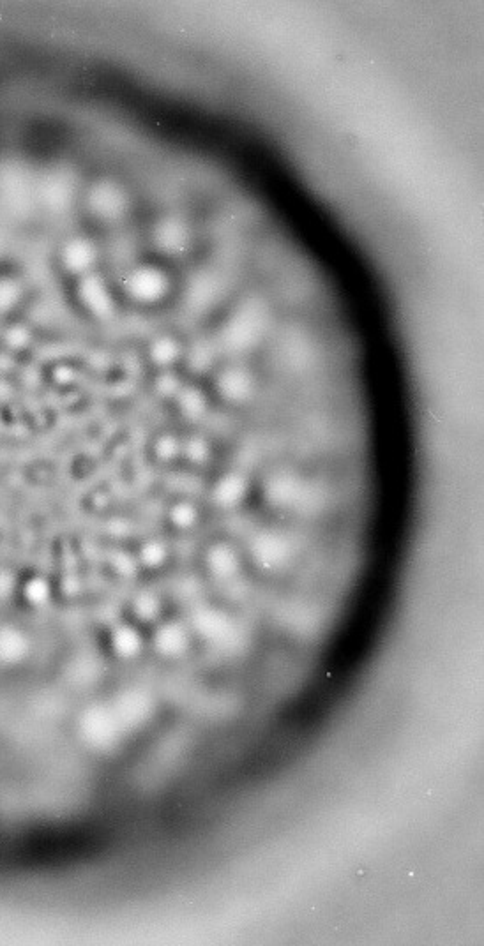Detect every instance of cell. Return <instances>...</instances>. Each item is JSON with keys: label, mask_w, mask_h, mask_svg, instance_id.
Listing matches in <instances>:
<instances>
[{"label": "cell", "mask_w": 484, "mask_h": 946, "mask_svg": "<svg viewBox=\"0 0 484 946\" xmlns=\"http://www.w3.org/2000/svg\"><path fill=\"white\" fill-rule=\"evenodd\" d=\"M262 495L265 504L276 511L297 512L301 516L318 514L326 505L322 488L292 470L271 473L262 486Z\"/></svg>", "instance_id": "cell-1"}, {"label": "cell", "mask_w": 484, "mask_h": 946, "mask_svg": "<svg viewBox=\"0 0 484 946\" xmlns=\"http://www.w3.org/2000/svg\"><path fill=\"white\" fill-rule=\"evenodd\" d=\"M269 327V309L264 302H242L220 332L221 348L230 355L248 353L262 341Z\"/></svg>", "instance_id": "cell-2"}, {"label": "cell", "mask_w": 484, "mask_h": 946, "mask_svg": "<svg viewBox=\"0 0 484 946\" xmlns=\"http://www.w3.org/2000/svg\"><path fill=\"white\" fill-rule=\"evenodd\" d=\"M78 207L99 225L115 226L128 218L131 200L121 182L101 177L82 186Z\"/></svg>", "instance_id": "cell-3"}, {"label": "cell", "mask_w": 484, "mask_h": 946, "mask_svg": "<svg viewBox=\"0 0 484 946\" xmlns=\"http://www.w3.org/2000/svg\"><path fill=\"white\" fill-rule=\"evenodd\" d=\"M121 290L138 308H158L172 293V278L158 263H135L122 274Z\"/></svg>", "instance_id": "cell-4"}, {"label": "cell", "mask_w": 484, "mask_h": 946, "mask_svg": "<svg viewBox=\"0 0 484 946\" xmlns=\"http://www.w3.org/2000/svg\"><path fill=\"white\" fill-rule=\"evenodd\" d=\"M101 248L89 233L69 232L53 249V267L66 285L99 271Z\"/></svg>", "instance_id": "cell-5"}, {"label": "cell", "mask_w": 484, "mask_h": 946, "mask_svg": "<svg viewBox=\"0 0 484 946\" xmlns=\"http://www.w3.org/2000/svg\"><path fill=\"white\" fill-rule=\"evenodd\" d=\"M84 182L64 166H53L34 179V203L52 214L68 212L78 207Z\"/></svg>", "instance_id": "cell-6"}, {"label": "cell", "mask_w": 484, "mask_h": 946, "mask_svg": "<svg viewBox=\"0 0 484 946\" xmlns=\"http://www.w3.org/2000/svg\"><path fill=\"white\" fill-rule=\"evenodd\" d=\"M69 301L85 318L94 322H112L117 315L114 288L101 272H92L85 278L69 283Z\"/></svg>", "instance_id": "cell-7"}, {"label": "cell", "mask_w": 484, "mask_h": 946, "mask_svg": "<svg viewBox=\"0 0 484 946\" xmlns=\"http://www.w3.org/2000/svg\"><path fill=\"white\" fill-rule=\"evenodd\" d=\"M31 283L22 271L9 265H0V322H16L29 306Z\"/></svg>", "instance_id": "cell-8"}, {"label": "cell", "mask_w": 484, "mask_h": 946, "mask_svg": "<svg viewBox=\"0 0 484 946\" xmlns=\"http://www.w3.org/2000/svg\"><path fill=\"white\" fill-rule=\"evenodd\" d=\"M191 237L188 221L175 214L158 219L152 228V246L159 255L167 258L186 255L191 248Z\"/></svg>", "instance_id": "cell-9"}, {"label": "cell", "mask_w": 484, "mask_h": 946, "mask_svg": "<svg viewBox=\"0 0 484 946\" xmlns=\"http://www.w3.org/2000/svg\"><path fill=\"white\" fill-rule=\"evenodd\" d=\"M251 556L265 571H278L292 560L294 546L287 535L276 530L258 532L250 546Z\"/></svg>", "instance_id": "cell-10"}, {"label": "cell", "mask_w": 484, "mask_h": 946, "mask_svg": "<svg viewBox=\"0 0 484 946\" xmlns=\"http://www.w3.org/2000/svg\"><path fill=\"white\" fill-rule=\"evenodd\" d=\"M195 629L198 634L218 646H234L241 639V629L234 620L225 613L205 609L195 618Z\"/></svg>", "instance_id": "cell-11"}, {"label": "cell", "mask_w": 484, "mask_h": 946, "mask_svg": "<svg viewBox=\"0 0 484 946\" xmlns=\"http://www.w3.org/2000/svg\"><path fill=\"white\" fill-rule=\"evenodd\" d=\"M216 392L230 405H244L255 396V378L248 369L230 366L216 378Z\"/></svg>", "instance_id": "cell-12"}, {"label": "cell", "mask_w": 484, "mask_h": 946, "mask_svg": "<svg viewBox=\"0 0 484 946\" xmlns=\"http://www.w3.org/2000/svg\"><path fill=\"white\" fill-rule=\"evenodd\" d=\"M31 632L13 622L0 624V664L15 666L27 661L32 654Z\"/></svg>", "instance_id": "cell-13"}, {"label": "cell", "mask_w": 484, "mask_h": 946, "mask_svg": "<svg viewBox=\"0 0 484 946\" xmlns=\"http://www.w3.org/2000/svg\"><path fill=\"white\" fill-rule=\"evenodd\" d=\"M250 493V482L241 473H225L211 489L212 504L220 509H235Z\"/></svg>", "instance_id": "cell-14"}, {"label": "cell", "mask_w": 484, "mask_h": 946, "mask_svg": "<svg viewBox=\"0 0 484 946\" xmlns=\"http://www.w3.org/2000/svg\"><path fill=\"white\" fill-rule=\"evenodd\" d=\"M184 355H186V348L172 334H159L147 346L149 361L161 373L172 371L175 364L184 361Z\"/></svg>", "instance_id": "cell-15"}, {"label": "cell", "mask_w": 484, "mask_h": 946, "mask_svg": "<svg viewBox=\"0 0 484 946\" xmlns=\"http://www.w3.org/2000/svg\"><path fill=\"white\" fill-rule=\"evenodd\" d=\"M152 646L161 657L177 659L188 650L190 636L181 624L167 622V624L159 625L156 632H154Z\"/></svg>", "instance_id": "cell-16"}, {"label": "cell", "mask_w": 484, "mask_h": 946, "mask_svg": "<svg viewBox=\"0 0 484 946\" xmlns=\"http://www.w3.org/2000/svg\"><path fill=\"white\" fill-rule=\"evenodd\" d=\"M110 646L121 659H137L144 650V636L135 625H117L110 634Z\"/></svg>", "instance_id": "cell-17"}, {"label": "cell", "mask_w": 484, "mask_h": 946, "mask_svg": "<svg viewBox=\"0 0 484 946\" xmlns=\"http://www.w3.org/2000/svg\"><path fill=\"white\" fill-rule=\"evenodd\" d=\"M205 562L214 578H232L239 571V556L235 553V549L225 542L211 546L205 556Z\"/></svg>", "instance_id": "cell-18"}, {"label": "cell", "mask_w": 484, "mask_h": 946, "mask_svg": "<svg viewBox=\"0 0 484 946\" xmlns=\"http://www.w3.org/2000/svg\"><path fill=\"white\" fill-rule=\"evenodd\" d=\"M175 401H177V408H179L182 417L191 422L204 419L207 406H209L204 392L197 389V387H184V385H182L179 394L175 396Z\"/></svg>", "instance_id": "cell-19"}, {"label": "cell", "mask_w": 484, "mask_h": 946, "mask_svg": "<svg viewBox=\"0 0 484 946\" xmlns=\"http://www.w3.org/2000/svg\"><path fill=\"white\" fill-rule=\"evenodd\" d=\"M167 519L177 532H191L200 521V511L190 500H175L168 505Z\"/></svg>", "instance_id": "cell-20"}, {"label": "cell", "mask_w": 484, "mask_h": 946, "mask_svg": "<svg viewBox=\"0 0 484 946\" xmlns=\"http://www.w3.org/2000/svg\"><path fill=\"white\" fill-rule=\"evenodd\" d=\"M52 592L50 581L38 574L25 579L20 585L23 602L31 608H43L48 602H52Z\"/></svg>", "instance_id": "cell-21"}, {"label": "cell", "mask_w": 484, "mask_h": 946, "mask_svg": "<svg viewBox=\"0 0 484 946\" xmlns=\"http://www.w3.org/2000/svg\"><path fill=\"white\" fill-rule=\"evenodd\" d=\"M152 452H154V458L159 463H163V465L174 463L182 456V440L175 435L163 433L152 443Z\"/></svg>", "instance_id": "cell-22"}, {"label": "cell", "mask_w": 484, "mask_h": 946, "mask_svg": "<svg viewBox=\"0 0 484 946\" xmlns=\"http://www.w3.org/2000/svg\"><path fill=\"white\" fill-rule=\"evenodd\" d=\"M191 465L202 466L211 459V445L202 436H188L182 440V456Z\"/></svg>", "instance_id": "cell-23"}, {"label": "cell", "mask_w": 484, "mask_h": 946, "mask_svg": "<svg viewBox=\"0 0 484 946\" xmlns=\"http://www.w3.org/2000/svg\"><path fill=\"white\" fill-rule=\"evenodd\" d=\"M184 362L190 366L191 371L195 373H205L209 371L214 362V346L207 341H198L197 345L191 346L186 350Z\"/></svg>", "instance_id": "cell-24"}, {"label": "cell", "mask_w": 484, "mask_h": 946, "mask_svg": "<svg viewBox=\"0 0 484 946\" xmlns=\"http://www.w3.org/2000/svg\"><path fill=\"white\" fill-rule=\"evenodd\" d=\"M165 560H167V548H165L163 542H145L142 549H140V562L145 567H159V565L165 564Z\"/></svg>", "instance_id": "cell-25"}, {"label": "cell", "mask_w": 484, "mask_h": 946, "mask_svg": "<svg viewBox=\"0 0 484 946\" xmlns=\"http://www.w3.org/2000/svg\"><path fill=\"white\" fill-rule=\"evenodd\" d=\"M133 611H135V616L138 620L142 622H152L159 613V601L156 595L152 594H140L137 599H135V604H133Z\"/></svg>", "instance_id": "cell-26"}, {"label": "cell", "mask_w": 484, "mask_h": 946, "mask_svg": "<svg viewBox=\"0 0 484 946\" xmlns=\"http://www.w3.org/2000/svg\"><path fill=\"white\" fill-rule=\"evenodd\" d=\"M156 387H158V391L161 392L163 396L175 398L182 389V383L181 380L175 376L174 371H163V373L158 376Z\"/></svg>", "instance_id": "cell-27"}]
</instances>
